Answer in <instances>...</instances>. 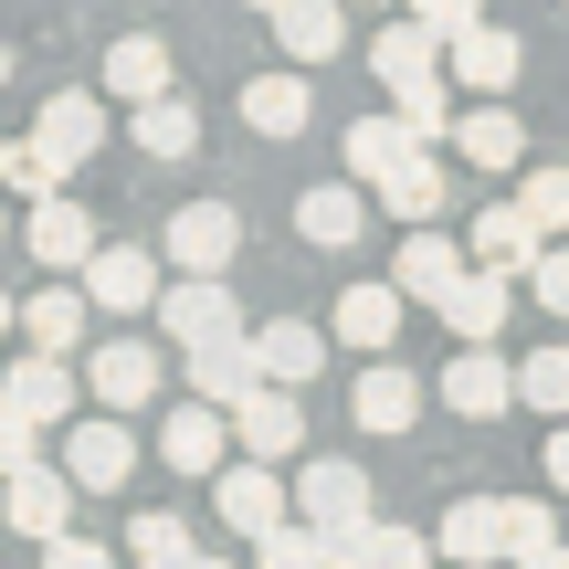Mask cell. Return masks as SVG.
Returning a JSON list of instances; mask_svg holds the SVG:
<instances>
[{
  "label": "cell",
  "instance_id": "1",
  "mask_svg": "<svg viewBox=\"0 0 569 569\" xmlns=\"http://www.w3.org/2000/svg\"><path fill=\"white\" fill-rule=\"evenodd\" d=\"M432 538H443L453 569H496V559H538V549H559V517L538 507V496H453Z\"/></svg>",
  "mask_w": 569,
  "mask_h": 569
},
{
  "label": "cell",
  "instance_id": "2",
  "mask_svg": "<svg viewBox=\"0 0 569 569\" xmlns=\"http://www.w3.org/2000/svg\"><path fill=\"white\" fill-rule=\"evenodd\" d=\"M369 74H380L390 96H422V84L453 74V42L432 32L422 11H401V21H380V32H369Z\"/></svg>",
  "mask_w": 569,
  "mask_h": 569
},
{
  "label": "cell",
  "instance_id": "3",
  "mask_svg": "<svg viewBox=\"0 0 569 569\" xmlns=\"http://www.w3.org/2000/svg\"><path fill=\"white\" fill-rule=\"evenodd\" d=\"M211 517L243 528V538H274V528H296V486L274 465H222L211 475Z\"/></svg>",
  "mask_w": 569,
  "mask_h": 569
},
{
  "label": "cell",
  "instance_id": "4",
  "mask_svg": "<svg viewBox=\"0 0 569 569\" xmlns=\"http://www.w3.org/2000/svg\"><path fill=\"white\" fill-rule=\"evenodd\" d=\"M138 453H148V443L127 432V411H96V422L63 432V475H74L84 496H117L127 475H138Z\"/></svg>",
  "mask_w": 569,
  "mask_h": 569
},
{
  "label": "cell",
  "instance_id": "5",
  "mask_svg": "<svg viewBox=\"0 0 569 569\" xmlns=\"http://www.w3.org/2000/svg\"><path fill=\"white\" fill-rule=\"evenodd\" d=\"M84 390H96L106 411H148L169 390V369H159L148 338H96V348H84Z\"/></svg>",
  "mask_w": 569,
  "mask_h": 569
},
{
  "label": "cell",
  "instance_id": "6",
  "mask_svg": "<svg viewBox=\"0 0 569 569\" xmlns=\"http://www.w3.org/2000/svg\"><path fill=\"white\" fill-rule=\"evenodd\" d=\"M507 401H517V359H507V338L453 348V359H443V411H453V422H496Z\"/></svg>",
  "mask_w": 569,
  "mask_h": 569
},
{
  "label": "cell",
  "instance_id": "7",
  "mask_svg": "<svg viewBox=\"0 0 569 569\" xmlns=\"http://www.w3.org/2000/svg\"><path fill=\"white\" fill-rule=\"evenodd\" d=\"M232 253H243V211L232 201L169 211V274H232Z\"/></svg>",
  "mask_w": 569,
  "mask_h": 569
},
{
  "label": "cell",
  "instance_id": "8",
  "mask_svg": "<svg viewBox=\"0 0 569 569\" xmlns=\"http://www.w3.org/2000/svg\"><path fill=\"white\" fill-rule=\"evenodd\" d=\"M159 327H169L180 348L243 338V317H232V274H169V296H159Z\"/></svg>",
  "mask_w": 569,
  "mask_h": 569
},
{
  "label": "cell",
  "instance_id": "9",
  "mask_svg": "<svg viewBox=\"0 0 569 569\" xmlns=\"http://www.w3.org/2000/svg\"><path fill=\"white\" fill-rule=\"evenodd\" d=\"M296 517H306V528H369V475L348 465V453L296 465Z\"/></svg>",
  "mask_w": 569,
  "mask_h": 569
},
{
  "label": "cell",
  "instance_id": "10",
  "mask_svg": "<svg viewBox=\"0 0 569 569\" xmlns=\"http://www.w3.org/2000/svg\"><path fill=\"white\" fill-rule=\"evenodd\" d=\"M180 369H190V401H222V411H243L253 390H264V348H253V338H211V348H180Z\"/></svg>",
  "mask_w": 569,
  "mask_h": 569
},
{
  "label": "cell",
  "instance_id": "11",
  "mask_svg": "<svg viewBox=\"0 0 569 569\" xmlns=\"http://www.w3.org/2000/svg\"><path fill=\"white\" fill-rule=\"evenodd\" d=\"M465 274H475V243H443L432 222H411V243L390 253V284H401V296H422V306H443Z\"/></svg>",
  "mask_w": 569,
  "mask_h": 569
},
{
  "label": "cell",
  "instance_id": "12",
  "mask_svg": "<svg viewBox=\"0 0 569 569\" xmlns=\"http://www.w3.org/2000/svg\"><path fill=\"white\" fill-rule=\"evenodd\" d=\"M84 296H96L106 317H148V306L169 296V284H159V253H138V243H106L96 264H84Z\"/></svg>",
  "mask_w": 569,
  "mask_h": 569
},
{
  "label": "cell",
  "instance_id": "13",
  "mask_svg": "<svg viewBox=\"0 0 569 569\" xmlns=\"http://www.w3.org/2000/svg\"><path fill=\"white\" fill-rule=\"evenodd\" d=\"M74 496H84V486H74L63 465H21V475H11V528L32 538V549H53V538H74V528H63Z\"/></svg>",
  "mask_w": 569,
  "mask_h": 569
},
{
  "label": "cell",
  "instance_id": "14",
  "mask_svg": "<svg viewBox=\"0 0 569 569\" xmlns=\"http://www.w3.org/2000/svg\"><path fill=\"white\" fill-rule=\"evenodd\" d=\"M222 443H243L222 401H180V411H169V432H159L169 475H222Z\"/></svg>",
  "mask_w": 569,
  "mask_h": 569
},
{
  "label": "cell",
  "instance_id": "15",
  "mask_svg": "<svg viewBox=\"0 0 569 569\" xmlns=\"http://www.w3.org/2000/svg\"><path fill=\"white\" fill-rule=\"evenodd\" d=\"M32 138L53 148V169H63V180H74V169H84V159H96V148H106V106L84 96V84H74V96H42Z\"/></svg>",
  "mask_w": 569,
  "mask_h": 569
},
{
  "label": "cell",
  "instance_id": "16",
  "mask_svg": "<svg viewBox=\"0 0 569 569\" xmlns=\"http://www.w3.org/2000/svg\"><path fill=\"white\" fill-rule=\"evenodd\" d=\"M21 243H32V264H53V274H84V264H96V222H84V201H63V190H53V201H32V232H21Z\"/></svg>",
  "mask_w": 569,
  "mask_h": 569
},
{
  "label": "cell",
  "instance_id": "17",
  "mask_svg": "<svg viewBox=\"0 0 569 569\" xmlns=\"http://www.w3.org/2000/svg\"><path fill=\"white\" fill-rule=\"evenodd\" d=\"M507 306H517V274H507V264H475V274L443 296V327H453L465 348H486V338H507Z\"/></svg>",
  "mask_w": 569,
  "mask_h": 569
},
{
  "label": "cell",
  "instance_id": "18",
  "mask_svg": "<svg viewBox=\"0 0 569 569\" xmlns=\"http://www.w3.org/2000/svg\"><path fill=\"white\" fill-rule=\"evenodd\" d=\"M232 432H243V453H253V465H296V443H306V411H296V390H284V380H264L243 411H232Z\"/></svg>",
  "mask_w": 569,
  "mask_h": 569
},
{
  "label": "cell",
  "instance_id": "19",
  "mask_svg": "<svg viewBox=\"0 0 569 569\" xmlns=\"http://www.w3.org/2000/svg\"><path fill=\"white\" fill-rule=\"evenodd\" d=\"M0 401H11L21 422H42V432H53L63 411L84 401V380H74V359H42V348H32V359H11V390H0Z\"/></svg>",
  "mask_w": 569,
  "mask_h": 569
},
{
  "label": "cell",
  "instance_id": "20",
  "mask_svg": "<svg viewBox=\"0 0 569 569\" xmlns=\"http://www.w3.org/2000/svg\"><path fill=\"white\" fill-rule=\"evenodd\" d=\"M465 243H475V264L538 274V253H549V232H538V222H528L517 201H486V211H475V232H465Z\"/></svg>",
  "mask_w": 569,
  "mask_h": 569
},
{
  "label": "cell",
  "instance_id": "21",
  "mask_svg": "<svg viewBox=\"0 0 569 569\" xmlns=\"http://www.w3.org/2000/svg\"><path fill=\"white\" fill-rule=\"evenodd\" d=\"M517 74H528V53H517V32H496V21H475V32L453 42V84H465V96H507Z\"/></svg>",
  "mask_w": 569,
  "mask_h": 569
},
{
  "label": "cell",
  "instance_id": "22",
  "mask_svg": "<svg viewBox=\"0 0 569 569\" xmlns=\"http://www.w3.org/2000/svg\"><path fill=\"white\" fill-rule=\"evenodd\" d=\"M401 159H422V138H411V117H401V106H390V117H359V127H348V180H359V190H380Z\"/></svg>",
  "mask_w": 569,
  "mask_h": 569
},
{
  "label": "cell",
  "instance_id": "23",
  "mask_svg": "<svg viewBox=\"0 0 569 569\" xmlns=\"http://www.w3.org/2000/svg\"><path fill=\"white\" fill-rule=\"evenodd\" d=\"M390 338H401V284H348L338 296V348L390 359Z\"/></svg>",
  "mask_w": 569,
  "mask_h": 569
},
{
  "label": "cell",
  "instance_id": "24",
  "mask_svg": "<svg viewBox=\"0 0 569 569\" xmlns=\"http://www.w3.org/2000/svg\"><path fill=\"white\" fill-rule=\"evenodd\" d=\"M359 222H369V201H359L348 180H317V190H296V232H306L317 253H348V243H359Z\"/></svg>",
  "mask_w": 569,
  "mask_h": 569
},
{
  "label": "cell",
  "instance_id": "25",
  "mask_svg": "<svg viewBox=\"0 0 569 569\" xmlns=\"http://www.w3.org/2000/svg\"><path fill=\"white\" fill-rule=\"evenodd\" d=\"M422 422V380L401 359H369L359 369V432H411Z\"/></svg>",
  "mask_w": 569,
  "mask_h": 569
},
{
  "label": "cell",
  "instance_id": "26",
  "mask_svg": "<svg viewBox=\"0 0 569 569\" xmlns=\"http://www.w3.org/2000/svg\"><path fill=\"white\" fill-rule=\"evenodd\" d=\"M84 306H96L84 284H42V296L21 306V338H32L42 359H74V348H84Z\"/></svg>",
  "mask_w": 569,
  "mask_h": 569
},
{
  "label": "cell",
  "instance_id": "27",
  "mask_svg": "<svg viewBox=\"0 0 569 569\" xmlns=\"http://www.w3.org/2000/svg\"><path fill=\"white\" fill-rule=\"evenodd\" d=\"M306 117H317L306 74H253L243 84V127H253V138H306Z\"/></svg>",
  "mask_w": 569,
  "mask_h": 569
},
{
  "label": "cell",
  "instance_id": "28",
  "mask_svg": "<svg viewBox=\"0 0 569 569\" xmlns=\"http://www.w3.org/2000/svg\"><path fill=\"white\" fill-rule=\"evenodd\" d=\"M253 348H264V380H284V390H306V380L327 369V327H306V317L253 327Z\"/></svg>",
  "mask_w": 569,
  "mask_h": 569
},
{
  "label": "cell",
  "instance_id": "29",
  "mask_svg": "<svg viewBox=\"0 0 569 569\" xmlns=\"http://www.w3.org/2000/svg\"><path fill=\"white\" fill-rule=\"evenodd\" d=\"M453 148H465V169H517L528 159V127H517V106H465Z\"/></svg>",
  "mask_w": 569,
  "mask_h": 569
},
{
  "label": "cell",
  "instance_id": "30",
  "mask_svg": "<svg viewBox=\"0 0 569 569\" xmlns=\"http://www.w3.org/2000/svg\"><path fill=\"white\" fill-rule=\"evenodd\" d=\"M106 96H127V106L169 96V42H159V32H127L117 53H106Z\"/></svg>",
  "mask_w": 569,
  "mask_h": 569
},
{
  "label": "cell",
  "instance_id": "31",
  "mask_svg": "<svg viewBox=\"0 0 569 569\" xmlns=\"http://www.w3.org/2000/svg\"><path fill=\"white\" fill-rule=\"evenodd\" d=\"M274 42H284L296 63H327V53L348 42V21H338V0H284V11H274Z\"/></svg>",
  "mask_w": 569,
  "mask_h": 569
},
{
  "label": "cell",
  "instance_id": "32",
  "mask_svg": "<svg viewBox=\"0 0 569 569\" xmlns=\"http://www.w3.org/2000/svg\"><path fill=\"white\" fill-rule=\"evenodd\" d=\"M127 127H138V148H148V159H190V148H201V117H190V96H180V84H169V96H148Z\"/></svg>",
  "mask_w": 569,
  "mask_h": 569
},
{
  "label": "cell",
  "instance_id": "33",
  "mask_svg": "<svg viewBox=\"0 0 569 569\" xmlns=\"http://www.w3.org/2000/svg\"><path fill=\"white\" fill-rule=\"evenodd\" d=\"M201 549H190V517H169V507H148V517H127V569H190Z\"/></svg>",
  "mask_w": 569,
  "mask_h": 569
},
{
  "label": "cell",
  "instance_id": "34",
  "mask_svg": "<svg viewBox=\"0 0 569 569\" xmlns=\"http://www.w3.org/2000/svg\"><path fill=\"white\" fill-rule=\"evenodd\" d=\"M380 201L401 211V222H432V211L453 201V180H443V159H432V148H422V159H401V169H390V180H380Z\"/></svg>",
  "mask_w": 569,
  "mask_h": 569
},
{
  "label": "cell",
  "instance_id": "35",
  "mask_svg": "<svg viewBox=\"0 0 569 569\" xmlns=\"http://www.w3.org/2000/svg\"><path fill=\"white\" fill-rule=\"evenodd\" d=\"M517 401L569 422V348H528V359H517Z\"/></svg>",
  "mask_w": 569,
  "mask_h": 569
},
{
  "label": "cell",
  "instance_id": "36",
  "mask_svg": "<svg viewBox=\"0 0 569 569\" xmlns=\"http://www.w3.org/2000/svg\"><path fill=\"white\" fill-rule=\"evenodd\" d=\"M253 569H338V549H327V528H274V538H253Z\"/></svg>",
  "mask_w": 569,
  "mask_h": 569
},
{
  "label": "cell",
  "instance_id": "37",
  "mask_svg": "<svg viewBox=\"0 0 569 569\" xmlns=\"http://www.w3.org/2000/svg\"><path fill=\"white\" fill-rule=\"evenodd\" d=\"M517 211H528L538 232H569V169H528V180H517Z\"/></svg>",
  "mask_w": 569,
  "mask_h": 569
},
{
  "label": "cell",
  "instance_id": "38",
  "mask_svg": "<svg viewBox=\"0 0 569 569\" xmlns=\"http://www.w3.org/2000/svg\"><path fill=\"white\" fill-rule=\"evenodd\" d=\"M432 549H443V538H422V528H369L359 569H432Z\"/></svg>",
  "mask_w": 569,
  "mask_h": 569
},
{
  "label": "cell",
  "instance_id": "39",
  "mask_svg": "<svg viewBox=\"0 0 569 569\" xmlns=\"http://www.w3.org/2000/svg\"><path fill=\"white\" fill-rule=\"evenodd\" d=\"M411 11H422V21H432V32H443V42H465L475 21H486V0H411Z\"/></svg>",
  "mask_w": 569,
  "mask_h": 569
},
{
  "label": "cell",
  "instance_id": "40",
  "mask_svg": "<svg viewBox=\"0 0 569 569\" xmlns=\"http://www.w3.org/2000/svg\"><path fill=\"white\" fill-rule=\"evenodd\" d=\"M538 306H549V317H569V243L538 253Z\"/></svg>",
  "mask_w": 569,
  "mask_h": 569
},
{
  "label": "cell",
  "instance_id": "41",
  "mask_svg": "<svg viewBox=\"0 0 569 569\" xmlns=\"http://www.w3.org/2000/svg\"><path fill=\"white\" fill-rule=\"evenodd\" d=\"M0 465H11V475L42 465V422H21V411H11V422H0Z\"/></svg>",
  "mask_w": 569,
  "mask_h": 569
},
{
  "label": "cell",
  "instance_id": "42",
  "mask_svg": "<svg viewBox=\"0 0 569 569\" xmlns=\"http://www.w3.org/2000/svg\"><path fill=\"white\" fill-rule=\"evenodd\" d=\"M42 569H117V559H106L96 538H53V549H42Z\"/></svg>",
  "mask_w": 569,
  "mask_h": 569
},
{
  "label": "cell",
  "instance_id": "43",
  "mask_svg": "<svg viewBox=\"0 0 569 569\" xmlns=\"http://www.w3.org/2000/svg\"><path fill=\"white\" fill-rule=\"evenodd\" d=\"M549 486H559V496H569V422H559V432H549Z\"/></svg>",
  "mask_w": 569,
  "mask_h": 569
},
{
  "label": "cell",
  "instance_id": "44",
  "mask_svg": "<svg viewBox=\"0 0 569 569\" xmlns=\"http://www.w3.org/2000/svg\"><path fill=\"white\" fill-rule=\"evenodd\" d=\"M243 11H264V21H274V11H284V0H243Z\"/></svg>",
  "mask_w": 569,
  "mask_h": 569
},
{
  "label": "cell",
  "instance_id": "45",
  "mask_svg": "<svg viewBox=\"0 0 569 569\" xmlns=\"http://www.w3.org/2000/svg\"><path fill=\"white\" fill-rule=\"evenodd\" d=\"M190 569H232V559H190Z\"/></svg>",
  "mask_w": 569,
  "mask_h": 569
},
{
  "label": "cell",
  "instance_id": "46",
  "mask_svg": "<svg viewBox=\"0 0 569 569\" xmlns=\"http://www.w3.org/2000/svg\"><path fill=\"white\" fill-rule=\"evenodd\" d=\"M359 11H390V0H359Z\"/></svg>",
  "mask_w": 569,
  "mask_h": 569
}]
</instances>
